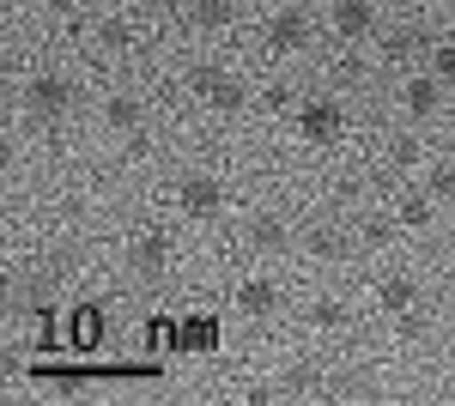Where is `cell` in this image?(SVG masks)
<instances>
[{"label":"cell","instance_id":"cell-21","mask_svg":"<svg viewBox=\"0 0 455 406\" xmlns=\"http://www.w3.org/2000/svg\"><path fill=\"white\" fill-rule=\"evenodd\" d=\"M388 158H395L401 170H413V164H419V146H413V139H395V146H388Z\"/></svg>","mask_w":455,"mask_h":406},{"label":"cell","instance_id":"cell-7","mask_svg":"<svg viewBox=\"0 0 455 406\" xmlns=\"http://www.w3.org/2000/svg\"><path fill=\"white\" fill-rule=\"evenodd\" d=\"M171 231H140V237H134V267L140 273H158L164 267V261H171Z\"/></svg>","mask_w":455,"mask_h":406},{"label":"cell","instance_id":"cell-24","mask_svg":"<svg viewBox=\"0 0 455 406\" xmlns=\"http://www.w3.org/2000/svg\"><path fill=\"white\" fill-rule=\"evenodd\" d=\"M36 6H73V0H36Z\"/></svg>","mask_w":455,"mask_h":406},{"label":"cell","instance_id":"cell-15","mask_svg":"<svg viewBox=\"0 0 455 406\" xmlns=\"http://www.w3.org/2000/svg\"><path fill=\"white\" fill-rule=\"evenodd\" d=\"M195 25L225 31V25H231V0H195Z\"/></svg>","mask_w":455,"mask_h":406},{"label":"cell","instance_id":"cell-22","mask_svg":"<svg viewBox=\"0 0 455 406\" xmlns=\"http://www.w3.org/2000/svg\"><path fill=\"white\" fill-rule=\"evenodd\" d=\"M261 103H267V109H291V85H267Z\"/></svg>","mask_w":455,"mask_h":406},{"label":"cell","instance_id":"cell-5","mask_svg":"<svg viewBox=\"0 0 455 406\" xmlns=\"http://www.w3.org/2000/svg\"><path fill=\"white\" fill-rule=\"evenodd\" d=\"M195 85H201V98H207L212 109H231V115L243 109V85H237L231 73H219V68H201V73H195Z\"/></svg>","mask_w":455,"mask_h":406},{"label":"cell","instance_id":"cell-8","mask_svg":"<svg viewBox=\"0 0 455 406\" xmlns=\"http://www.w3.org/2000/svg\"><path fill=\"white\" fill-rule=\"evenodd\" d=\"M377 25V6L371 0H334V31L340 36H364Z\"/></svg>","mask_w":455,"mask_h":406},{"label":"cell","instance_id":"cell-12","mask_svg":"<svg viewBox=\"0 0 455 406\" xmlns=\"http://www.w3.org/2000/svg\"><path fill=\"white\" fill-rule=\"evenodd\" d=\"M437 98H443V92H437V79H431V73L407 79V109H413V115H431V109H437Z\"/></svg>","mask_w":455,"mask_h":406},{"label":"cell","instance_id":"cell-4","mask_svg":"<svg viewBox=\"0 0 455 406\" xmlns=\"http://www.w3.org/2000/svg\"><path fill=\"white\" fill-rule=\"evenodd\" d=\"M176 201L188 219H219V206H225V188L212 182V176H188L182 188H176Z\"/></svg>","mask_w":455,"mask_h":406},{"label":"cell","instance_id":"cell-3","mask_svg":"<svg viewBox=\"0 0 455 406\" xmlns=\"http://www.w3.org/2000/svg\"><path fill=\"white\" fill-rule=\"evenodd\" d=\"M68 79H55V73H36V79H25V109L31 115H61L68 109Z\"/></svg>","mask_w":455,"mask_h":406},{"label":"cell","instance_id":"cell-6","mask_svg":"<svg viewBox=\"0 0 455 406\" xmlns=\"http://www.w3.org/2000/svg\"><path fill=\"white\" fill-rule=\"evenodd\" d=\"M171 346H182V352H212L219 346V328H212V315H182L176 322V339Z\"/></svg>","mask_w":455,"mask_h":406},{"label":"cell","instance_id":"cell-9","mask_svg":"<svg viewBox=\"0 0 455 406\" xmlns=\"http://www.w3.org/2000/svg\"><path fill=\"white\" fill-rule=\"evenodd\" d=\"M104 122L116 128V134H140V122H146L140 98H128V92H116V98L104 103Z\"/></svg>","mask_w":455,"mask_h":406},{"label":"cell","instance_id":"cell-14","mask_svg":"<svg viewBox=\"0 0 455 406\" xmlns=\"http://www.w3.org/2000/svg\"><path fill=\"white\" fill-rule=\"evenodd\" d=\"M98 36H104L109 55H128V49H134V25H128V19H104V25H98Z\"/></svg>","mask_w":455,"mask_h":406},{"label":"cell","instance_id":"cell-2","mask_svg":"<svg viewBox=\"0 0 455 406\" xmlns=\"http://www.w3.org/2000/svg\"><path fill=\"white\" fill-rule=\"evenodd\" d=\"M304 43H310V19H304L298 6L274 12V25H267V49H274V55H298Z\"/></svg>","mask_w":455,"mask_h":406},{"label":"cell","instance_id":"cell-23","mask_svg":"<svg viewBox=\"0 0 455 406\" xmlns=\"http://www.w3.org/2000/svg\"><path fill=\"white\" fill-rule=\"evenodd\" d=\"M152 6H158V12H182L188 0H152Z\"/></svg>","mask_w":455,"mask_h":406},{"label":"cell","instance_id":"cell-20","mask_svg":"<svg viewBox=\"0 0 455 406\" xmlns=\"http://www.w3.org/2000/svg\"><path fill=\"white\" fill-rule=\"evenodd\" d=\"M431 68H437V79H455V43H437L431 49Z\"/></svg>","mask_w":455,"mask_h":406},{"label":"cell","instance_id":"cell-1","mask_svg":"<svg viewBox=\"0 0 455 406\" xmlns=\"http://www.w3.org/2000/svg\"><path fill=\"white\" fill-rule=\"evenodd\" d=\"M340 128H347V109L334 98H304L298 103V134L310 139V146H334Z\"/></svg>","mask_w":455,"mask_h":406},{"label":"cell","instance_id":"cell-10","mask_svg":"<svg viewBox=\"0 0 455 406\" xmlns=\"http://www.w3.org/2000/svg\"><path fill=\"white\" fill-rule=\"evenodd\" d=\"M237 304H243V315H274L280 309V285L274 279H249L243 291H237Z\"/></svg>","mask_w":455,"mask_h":406},{"label":"cell","instance_id":"cell-13","mask_svg":"<svg viewBox=\"0 0 455 406\" xmlns=\"http://www.w3.org/2000/svg\"><path fill=\"white\" fill-rule=\"evenodd\" d=\"M68 339L79 346V352H92V346L104 339V322H98V309H85V315H73V322H68Z\"/></svg>","mask_w":455,"mask_h":406},{"label":"cell","instance_id":"cell-16","mask_svg":"<svg viewBox=\"0 0 455 406\" xmlns=\"http://www.w3.org/2000/svg\"><path fill=\"white\" fill-rule=\"evenodd\" d=\"M249 237H255V249H285V219H274V212H267V219H255V231H249Z\"/></svg>","mask_w":455,"mask_h":406},{"label":"cell","instance_id":"cell-18","mask_svg":"<svg viewBox=\"0 0 455 406\" xmlns=\"http://www.w3.org/2000/svg\"><path fill=\"white\" fill-rule=\"evenodd\" d=\"M310 322H315V328H340V322H347V309L334 304V298H322V304L310 309Z\"/></svg>","mask_w":455,"mask_h":406},{"label":"cell","instance_id":"cell-19","mask_svg":"<svg viewBox=\"0 0 455 406\" xmlns=\"http://www.w3.org/2000/svg\"><path fill=\"white\" fill-rule=\"evenodd\" d=\"M310 255H340V237H334L328 225H315L310 231Z\"/></svg>","mask_w":455,"mask_h":406},{"label":"cell","instance_id":"cell-11","mask_svg":"<svg viewBox=\"0 0 455 406\" xmlns=\"http://www.w3.org/2000/svg\"><path fill=\"white\" fill-rule=\"evenodd\" d=\"M377 304H383L388 315H407V309L419 304V285H413V279H401V273H395V279H383V291H377Z\"/></svg>","mask_w":455,"mask_h":406},{"label":"cell","instance_id":"cell-17","mask_svg":"<svg viewBox=\"0 0 455 406\" xmlns=\"http://www.w3.org/2000/svg\"><path fill=\"white\" fill-rule=\"evenodd\" d=\"M401 225H413V231L431 225V201H425V195H407V201H401Z\"/></svg>","mask_w":455,"mask_h":406}]
</instances>
